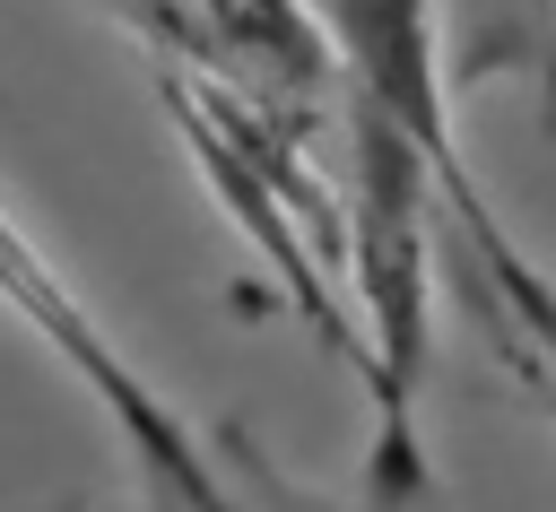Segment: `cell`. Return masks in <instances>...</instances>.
Returning a JSON list of instances; mask_svg holds the SVG:
<instances>
[{
	"label": "cell",
	"mask_w": 556,
	"mask_h": 512,
	"mask_svg": "<svg viewBox=\"0 0 556 512\" xmlns=\"http://www.w3.org/2000/svg\"><path fill=\"white\" fill-rule=\"evenodd\" d=\"M156 95L208 182V200L243 226V243L269 260L278 295L356 364V304H348V182L313 165V130L330 113L243 95L226 78L156 69Z\"/></svg>",
	"instance_id": "cell-2"
},
{
	"label": "cell",
	"mask_w": 556,
	"mask_h": 512,
	"mask_svg": "<svg viewBox=\"0 0 556 512\" xmlns=\"http://www.w3.org/2000/svg\"><path fill=\"white\" fill-rule=\"evenodd\" d=\"M348 130V304H356V382L374 408L365 486L374 503L426 495V364H434V243L443 191L434 156L374 104L339 95Z\"/></svg>",
	"instance_id": "cell-1"
},
{
	"label": "cell",
	"mask_w": 556,
	"mask_h": 512,
	"mask_svg": "<svg viewBox=\"0 0 556 512\" xmlns=\"http://www.w3.org/2000/svg\"><path fill=\"white\" fill-rule=\"evenodd\" d=\"M113 17L148 43L156 69L226 78L243 95L304 104V113L339 104V61L313 0H113Z\"/></svg>",
	"instance_id": "cell-4"
},
{
	"label": "cell",
	"mask_w": 556,
	"mask_h": 512,
	"mask_svg": "<svg viewBox=\"0 0 556 512\" xmlns=\"http://www.w3.org/2000/svg\"><path fill=\"white\" fill-rule=\"evenodd\" d=\"M0 312L104 408V425L122 434V451L148 469V486L165 495V503H182V512H243L235 495H226V477H217V460H208V443L174 417V399L113 347V330L78 304V286L61 278V260L17 226V208L0 200Z\"/></svg>",
	"instance_id": "cell-3"
},
{
	"label": "cell",
	"mask_w": 556,
	"mask_h": 512,
	"mask_svg": "<svg viewBox=\"0 0 556 512\" xmlns=\"http://www.w3.org/2000/svg\"><path fill=\"white\" fill-rule=\"evenodd\" d=\"M469 69H556V26L530 0H443Z\"/></svg>",
	"instance_id": "cell-5"
}]
</instances>
